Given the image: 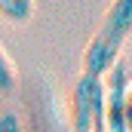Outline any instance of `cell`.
I'll return each mask as SVG.
<instances>
[{
  "mask_svg": "<svg viewBox=\"0 0 132 132\" xmlns=\"http://www.w3.org/2000/svg\"><path fill=\"white\" fill-rule=\"evenodd\" d=\"M12 86H15V71H12L9 55L0 49V92H9Z\"/></svg>",
  "mask_w": 132,
  "mask_h": 132,
  "instance_id": "5",
  "label": "cell"
},
{
  "mask_svg": "<svg viewBox=\"0 0 132 132\" xmlns=\"http://www.w3.org/2000/svg\"><path fill=\"white\" fill-rule=\"evenodd\" d=\"M0 132H22V123L15 114H0Z\"/></svg>",
  "mask_w": 132,
  "mask_h": 132,
  "instance_id": "6",
  "label": "cell"
},
{
  "mask_svg": "<svg viewBox=\"0 0 132 132\" xmlns=\"http://www.w3.org/2000/svg\"><path fill=\"white\" fill-rule=\"evenodd\" d=\"M129 37H132V0H114L83 52V74L104 80L108 71L120 62V52Z\"/></svg>",
  "mask_w": 132,
  "mask_h": 132,
  "instance_id": "1",
  "label": "cell"
},
{
  "mask_svg": "<svg viewBox=\"0 0 132 132\" xmlns=\"http://www.w3.org/2000/svg\"><path fill=\"white\" fill-rule=\"evenodd\" d=\"M71 132H108L104 126V80L80 74L71 89Z\"/></svg>",
  "mask_w": 132,
  "mask_h": 132,
  "instance_id": "2",
  "label": "cell"
},
{
  "mask_svg": "<svg viewBox=\"0 0 132 132\" xmlns=\"http://www.w3.org/2000/svg\"><path fill=\"white\" fill-rule=\"evenodd\" d=\"M123 120H126V126L132 132V80H129V86H126V95H123Z\"/></svg>",
  "mask_w": 132,
  "mask_h": 132,
  "instance_id": "7",
  "label": "cell"
},
{
  "mask_svg": "<svg viewBox=\"0 0 132 132\" xmlns=\"http://www.w3.org/2000/svg\"><path fill=\"white\" fill-rule=\"evenodd\" d=\"M126 86H129V71L123 62H117L104 77V126H108V132H129L126 120H123Z\"/></svg>",
  "mask_w": 132,
  "mask_h": 132,
  "instance_id": "3",
  "label": "cell"
},
{
  "mask_svg": "<svg viewBox=\"0 0 132 132\" xmlns=\"http://www.w3.org/2000/svg\"><path fill=\"white\" fill-rule=\"evenodd\" d=\"M0 15L22 25L34 15V0H0Z\"/></svg>",
  "mask_w": 132,
  "mask_h": 132,
  "instance_id": "4",
  "label": "cell"
}]
</instances>
